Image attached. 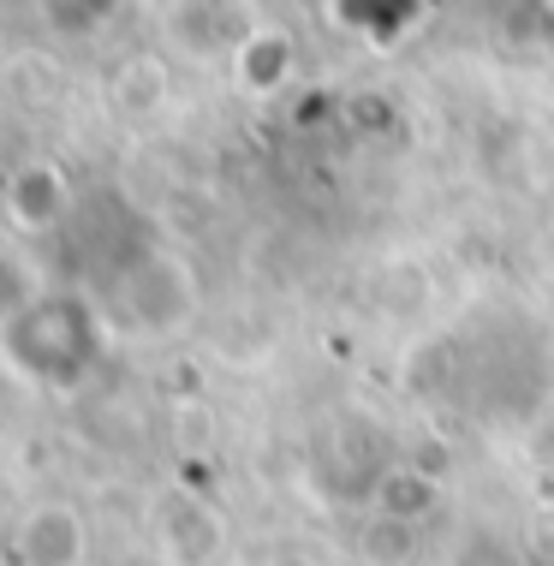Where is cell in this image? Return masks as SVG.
<instances>
[{"instance_id":"3","label":"cell","mask_w":554,"mask_h":566,"mask_svg":"<svg viewBox=\"0 0 554 566\" xmlns=\"http://www.w3.org/2000/svg\"><path fill=\"white\" fill-rule=\"evenodd\" d=\"M156 543H161V555L167 560H179V566H209L215 555H221V518H215L203 501H161V513H156Z\"/></svg>"},{"instance_id":"4","label":"cell","mask_w":554,"mask_h":566,"mask_svg":"<svg viewBox=\"0 0 554 566\" xmlns=\"http://www.w3.org/2000/svg\"><path fill=\"white\" fill-rule=\"evenodd\" d=\"M60 209H66V191H60L54 167H24V174L12 179V227L42 233V227L60 221Z\"/></svg>"},{"instance_id":"2","label":"cell","mask_w":554,"mask_h":566,"mask_svg":"<svg viewBox=\"0 0 554 566\" xmlns=\"http://www.w3.org/2000/svg\"><path fill=\"white\" fill-rule=\"evenodd\" d=\"M84 518L66 501H30L7 525V555L12 566H84Z\"/></svg>"},{"instance_id":"1","label":"cell","mask_w":554,"mask_h":566,"mask_svg":"<svg viewBox=\"0 0 554 566\" xmlns=\"http://www.w3.org/2000/svg\"><path fill=\"white\" fill-rule=\"evenodd\" d=\"M197 298L203 293H197L191 263L174 251H149L114 281V298H107L102 323L119 340H174L179 328H191Z\"/></svg>"}]
</instances>
